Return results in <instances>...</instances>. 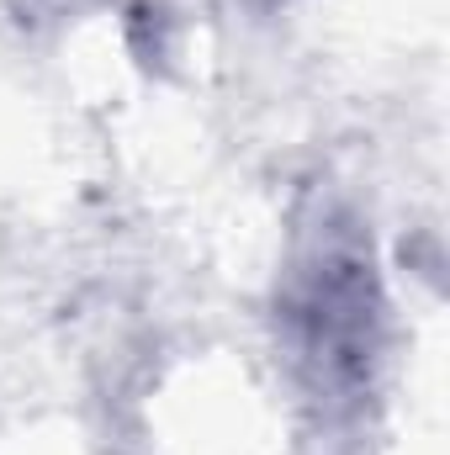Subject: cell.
Returning <instances> with one entry per match:
<instances>
[{
	"instance_id": "6da1fadb",
	"label": "cell",
	"mask_w": 450,
	"mask_h": 455,
	"mask_svg": "<svg viewBox=\"0 0 450 455\" xmlns=\"http://www.w3.org/2000/svg\"><path fill=\"white\" fill-rule=\"evenodd\" d=\"M376 275L371 259L350 243L334 238L313 254L308 270H297L292 281V302L286 318L297 329L302 355L313 360V371L329 387H360L376 355Z\"/></svg>"
}]
</instances>
